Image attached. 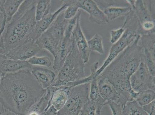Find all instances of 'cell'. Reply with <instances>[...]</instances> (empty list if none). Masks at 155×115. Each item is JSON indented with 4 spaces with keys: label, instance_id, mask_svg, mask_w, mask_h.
I'll list each match as a JSON object with an SVG mask.
<instances>
[{
    "label": "cell",
    "instance_id": "obj_36",
    "mask_svg": "<svg viewBox=\"0 0 155 115\" xmlns=\"http://www.w3.org/2000/svg\"><path fill=\"white\" fill-rule=\"evenodd\" d=\"M0 115H19L13 113L11 111L5 110V109L4 111L1 112L0 113Z\"/></svg>",
    "mask_w": 155,
    "mask_h": 115
},
{
    "label": "cell",
    "instance_id": "obj_9",
    "mask_svg": "<svg viewBox=\"0 0 155 115\" xmlns=\"http://www.w3.org/2000/svg\"><path fill=\"white\" fill-rule=\"evenodd\" d=\"M79 8L85 11L89 15L90 22L99 25H105L110 23L104 14L97 5L95 1L92 0H79L77 1Z\"/></svg>",
    "mask_w": 155,
    "mask_h": 115
},
{
    "label": "cell",
    "instance_id": "obj_30",
    "mask_svg": "<svg viewBox=\"0 0 155 115\" xmlns=\"http://www.w3.org/2000/svg\"><path fill=\"white\" fill-rule=\"evenodd\" d=\"M81 15V11H79L77 14L74 17L70 20H68L67 27L65 31L64 36L71 37L73 30L75 28L77 24L78 19L80 15Z\"/></svg>",
    "mask_w": 155,
    "mask_h": 115
},
{
    "label": "cell",
    "instance_id": "obj_41",
    "mask_svg": "<svg viewBox=\"0 0 155 115\" xmlns=\"http://www.w3.org/2000/svg\"><path fill=\"white\" fill-rule=\"evenodd\" d=\"M0 112H1V108H0Z\"/></svg>",
    "mask_w": 155,
    "mask_h": 115
},
{
    "label": "cell",
    "instance_id": "obj_26",
    "mask_svg": "<svg viewBox=\"0 0 155 115\" xmlns=\"http://www.w3.org/2000/svg\"><path fill=\"white\" fill-rule=\"evenodd\" d=\"M29 64L33 67H45L50 68L53 67V62L49 56H43L41 57L35 56L27 61Z\"/></svg>",
    "mask_w": 155,
    "mask_h": 115
},
{
    "label": "cell",
    "instance_id": "obj_34",
    "mask_svg": "<svg viewBox=\"0 0 155 115\" xmlns=\"http://www.w3.org/2000/svg\"><path fill=\"white\" fill-rule=\"evenodd\" d=\"M155 101L146 106L142 107L144 111L148 115H155Z\"/></svg>",
    "mask_w": 155,
    "mask_h": 115
},
{
    "label": "cell",
    "instance_id": "obj_12",
    "mask_svg": "<svg viewBox=\"0 0 155 115\" xmlns=\"http://www.w3.org/2000/svg\"><path fill=\"white\" fill-rule=\"evenodd\" d=\"M96 79L100 95L106 102V105L110 102L119 104V94L115 86L108 78L99 76Z\"/></svg>",
    "mask_w": 155,
    "mask_h": 115
},
{
    "label": "cell",
    "instance_id": "obj_27",
    "mask_svg": "<svg viewBox=\"0 0 155 115\" xmlns=\"http://www.w3.org/2000/svg\"><path fill=\"white\" fill-rule=\"evenodd\" d=\"M142 48L155 54V33L140 36Z\"/></svg>",
    "mask_w": 155,
    "mask_h": 115
},
{
    "label": "cell",
    "instance_id": "obj_15",
    "mask_svg": "<svg viewBox=\"0 0 155 115\" xmlns=\"http://www.w3.org/2000/svg\"><path fill=\"white\" fill-rule=\"evenodd\" d=\"M30 71L35 79L44 89L52 86L56 79L54 71L49 68L40 67H32Z\"/></svg>",
    "mask_w": 155,
    "mask_h": 115
},
{
    "label": "cell",
    "instance_id": "obj_21",
    "mask_svg": "<svg viewBox=\"0 0 155 115\" xmlns=\"http://www.w3.org/2000/svg\"><path fill=\"white\" fill-rule=\"evenodd\" d=\"M24 1V0L5 1L3 7L6 24L10 21L14 15L17 13Z\"/></svg>",
    "mask_w": 155,
    "mask_h": 115
},
{
    "label": "cell",
    "instance_id": "obj_17",
    "mask_svg": "<svg viewBox=\"0 0 155 115\" xmlns=\"http://www.w3.org/2000/svg\"><path fill=\"white\" fill-rule=\"evenodd\" d=\"M70 87L63 86L58 87L53 93L50 102L52 106L58 111L61 109L67 102Z\"/></svg>",
    "mask_w": 155,
    "mask_h": 115
},
{
    "label": "cell",
    "instance_id": "obj_32",
    "mask_svg": "<svg viewBox=\"0 0 155 115\" xmlns=\"http://www.w3.org/2000/svg\"><path fill=\"white\" fill-rule=\"evenodd\" d=\"M96 107L93 102L89 100L84 105L79 115H96Z\"/></svg>",
    "mask_w": 155,
    "mask_h": 115
},
{
    "label": "cell",
    "instance_id": "obj_20",
    "mask_svg": "<svg viewBox=\"0 0 155 115\" xmlns=\"http://www.w3.org/2000/svg\"><path fill=\"white\" fill-rule=\"evenodd\" d=\"M132 11V9L130 7H117L111 6L106 8L103 11L107 19L110 22L120 17H126Z\"/></svg>",
    "mask_w": 155,
    "mask_h": 115
},
{
    "label": "cell",
    "instance_id": "obj_25",
    "mask_svg": "<svg viewBox=\"0 0 155 115\" xmlns=\"http://www.w3.org/2000/svg\"><path fill=\"white\" fill-rule=\"evenodd\" d=\"M155 91L148 89L139 92L135 101L139 106L143 107L155 101Z\"/></svg>",
    "mask_w": 155,
    "mask_h": 115
},
{
    "label": "cell",
    "instance_id": "obj_42",
    "mask_svg": "<svg viewBox=\"0 0 155 115\" xmlns=\"http://www.w3.org/2000/svg\"><path fill=\"white\" fill-rule=\"evenodd\" d=\"M1 113V112H0V113Z\"/></svg>",
    "mask_w": 155,
    "mask_h": 115
},
{
    "label": "cell",
    "instance_id": "obj_5",
    "mask_svg": "<svg viewBox=\"0 0 155 115\" xmlns=\"http://www.w3.org/2000/svg\"><path fill=\"white\" fill-rule=\"evenodd\" d=\"M90 83L70 87L68 99L63 107L58 111V115H79L89 100Z\"/></svg>",
    "mask_w": 155,
    "mask_h": 115
},
{
    "label": "cell",
    "instance_id": "obj_1",
    "mask_svg": "<svg viewBox=\"0 0 155 115\" xmlns=\"http://www.w3.org/2000/svg\"><path fill=\"white\" fill-rule=\"evenodd\" d=\"M46 92L30 70L5 74L0 84V104L19 115H26Z\"/></svg>",
    "mask_w": 155,
    "mask_h": 115
},
{
    "label": "cell",
    "instance_id": "obj_13",
    "mask_svg": "<svg viewBox=\"0 0 155 115\" xmlns=\"http://www.w3.org/2000/svg\"><path fill=\"white\" fill-rule=\"evenodd\" d=\"M73 37L64 36L62 42L59 44L55 55L53 57V70L56 75L60 71L65 61L69 52L71 50Z\"/></svg>",
    "mask_w": 155,
    "mask_h": 115
},
{
    "label": "cell",
    "instance_id": "obj_22",
    "mask_svg": "<svg viewBox=\"0 0 155 115\" xmlns=\"http://www.w3.org/2000/svg\"><path fill=\"white\" fill-rule=\"evenodd\" d=\"M51 8V0L36 1L35 13L36 22L39 21L50 13Z\"/></svg>",
    "mask_w": 155,
    "mask_h": 115
},
{
    "label": "cell",
    "instance_id": "obj_18",
    "mask_svg": "<svg viewBox=\"0 0 155 115\" xmlns=\"http://www.w3.org/2000/svg\"><path fill=\"white\" fill-rule=\"evenodd\" d=\"M89 100L95 105L96 113L101 114V109L106 105V102L100 95L96 78L93 79L90 82Z\"/></svg>",
    "mask_w": 155,
    "mask_h": 115
},
{
    "label": "cell",
    "instance_id": "obj_38",
    "mask_svg": "<svg viewBox=\"0 0 155 115\" xmlns=\"http://www.w3.org/2000/svg\"><path fill=\"white\" fill-rule=\"evenodd\" d=\"M5 74H4L1 71H0V84H1V81H2V78L5 75Z\"/></svg>",
    "mask_w": 155,
    "mask_h": 115
},
{
    "label": "cell",
    "instance_id": "obj_8",
    "mask_svg": "<svg viewBox=\"0 0 155 115\" xmlns=\"http://www.w3.org/2000/svg\"><path fill=\"white\" fill-rule=\"evenodd\" d=\"M42 50L37 44L36 42L29 40L12 49L5 55L11 59L28 61L29 59L41 52Z\"/></svg>",
    "mask_w": 155,
    "mask_h": 115
},
{
    "label": "cell",
    "instance_id": "obj_35",
    "mask_svg": "<svg viewBox=\"0 0 155 115\" xmlns=\"http://www.w3.org/2000/svg\"><path fill=\"white\" fill-rule=\"evenodd\" d=\"M58 111L51 105L41 115H58Z\"/></svg>",
    "mask_w": 155,
    "mask_h": 115
},
{
    "label": "cell",
    "instance_id": "obj_23",
    "mask_svg": "<svg viewBox=\"0 0 155 115\" xmlns=\"http://www.w3.org/2000/svg\"><path fill=\"white\" fill-rule=\"evenodd\" d=\"M103 38L101 35L96 34L94 36L87 41L89 48L91 51L96 52L101 55H103L105 53Z\"/></svg>",
    "mask_w": 155,
    "mask_h": 115
},
{
    "label": "cell",
    "instance_id": "obj_31",
    "mask_svg": "<svg viewBox=\"0 0 155 115\" xmlns=\"http://www.w3.org/2000/svg\"><path fill=\"white\" fill-rule=\"evenodd\" d=\"M125 31V28L124 24L122 27L116 30L110 31V42L112 44L117 42L122 37Z\"/></svg>",
    "mask_w": 155,
    "mask_h": 115
},
{
    "label": "cell",
    "instance_id": "obj_14",
    "mask_svg": "<svg viewBox=\"0 0 155 115\" xmlns=\"http://www.w3.org/2000/svg\"><path fill=\"white\" fill-rule=\"evenodd\" d=\"M64 12V11H63L58 16L45 32L58 46L64 38L65 31L68 21V20L65 19Z\"/></svg>",
    "mask_w": 155,
    "mask_h": 115
},
{
    "label": "cell",
    "instance_id": "obj_10",
    "mask_svg": "<svg viewBox=\"0 0 155 115\" xmlns=\"http://www.w3.org/2000/svg\"><path fill=\"white\" fill-rule=\"evenodd\" d=\"M62 5L53 13L48 14L43 19L36 22L34 29L32 32L31 39L36 42L44 32L48 29L52 23L60 14L64 11L69 5L68 0L62 1Z\"/></svg>",
    "mask_w": 155,
    "mask_h": 115
},
{
    "label": "cell",
    "instance_id": "obj_16",
    "mask_svg": "<svg viewBox=\"0 0 155 115\" xmlns=\"http://www.w3.org/2000/svg\"><path fill=\"white\" fill-rule=\"evenodd\" d=\"M32 66L27 61H19L8 58L0 54V71L4 74L11 73L22 70H30Z\"/></svg>",
    "mask_w": 155,
    "mask_h": 115
},
{
    "label": "cell",
    "instance_id": "obj_28",
    "mask_svg": "<svg viewBox=\"0 0 155 115\" xmlns=\"http://www.w3.org/2000/svg\"><path fill=\"white\" fill-rule=\"evenodd\" d=\"M143 60L148 69L151 75L155 76V54L150 53L147 50H143Z\"/></svg>",
    "mask_w": 155,
    "mask_h": 115
},
{
    "label": "cell",
    "instance_id": "obj_2",
    "mask_svg": "<svg viewBox=\"0 0 155 115\" xmlns=\"http://www.w3.org/2000/svg\"><path fill=\"white\" fill-rule=\"evenodd\" d=\"M140 38L139 35L99 76L106 77L114 85L119 94V104L122 106L135 101L139 94L132 89L130 79L143 60V48L138 44Z\"/></svg>",
    "mask_w": 155,
    "mask_h": 115
},
{
    "label": "cell",
    "instance_id": "obj_3",
    "mask_svg": "<svg viewBox=\"0 0 155 115\" xmlns=\"http://www.w3.org/2000/svg\"><path fill=\"white\" fill-rule=\"evenodd\" d=\"M36 1H24L18 12L5 24L0 38V54L11 50L32 40L36 24L35 13Z\"/></svg>",
    "mask_w": 155,
    "mask_h": 115
},
{
    "label": "cell",
    "instance_id": "obj_4",
    "mask_svg": "<svg viewBox=\"0 0 155 115\" xmlns=\"http://www.w3.org/2000/svg\"><path fill=\"white\" fill-rule=\"evenodd\" d=\"M85 64L73 38L71 50L52 86L60 87L85 78Z\"/></svg>",
    "mask_w": 155,
    "mask_h": 115
},
{
    "label": "cell",
    "instance_id": "obj_7",
    "mask_svg": "<svg viewBox=\"0 0 155 115\" xmlns=\"http://www.w3.org/2000/svg\"><path fill=\"white\" fill-rule=\"evenodd\" d=\"M137 18L139 26L145 22L155 21V1H127Z\"/></svg>",
    "mask_w": 155,
    "mask_h": 115
},
{
    "label": "cell",
    "instance_id": "obj_40",
    "mask_svg": "<svg viewBox=\"0 0 155 115\" xmlns=\"http://www.w3.org/2000/svg\"><path fill=\"white\" fill-rule=\"evenodd\" d=\"M2 33H1V35H0V38H1V34H2Z\"/></svg>",
    "mask_w": 155,
    "mask_h": 115
},
{
    "label": "cell",
    "instance_id": "obj_24",
    "mask_svg": "<svg viewBox=\"0 0 155 115\" xmlns=\"http://www.w3.org/2000/svg\"><path fill=\"white\" fill-rule=\"evenodd\" d=\"M123 108L125 115H148L136 101L127 102Z\"/></svg>",
    "mask_w": 155,
    "mask_h": 115
},
{
    "label": "cell",
    "instance_id": "obj_29",
    "mask_svg": "<svg viewBox=\"0 0 155 115\" xmlns=\"http://www.w3.org/2000/svg\"><path fill=\"white\" fill-rule=\"evenodd\" d=\"M69 5L64 11L65 19L70 20L72 19L77 14L79 8L77 5V1L68 0Z\"/></svg>",
    "mask_w": 155,
    "mask_h": 115
},
{
    "label": "cell",
    "instance_id": "obj_39",
    "mask_svg": "<svg viewBox=\"0 0 155 115\" xmlns=\"http://www.w3.org/2000/svg\"><path fill=\"white\" fill-rule=\"evenodd\" d=\"M96 115H101V114H96Z\"/></svg>",
    "mask_w": 155,
    "mask_h": 115
},
{
    "label": "cell",
    "instance_id": "obj_33",
    "mask_svg": "<svg viewBox=\"0 0 155 115\" xmlns=\"http://www.w3.org/2000/svg\"><path fill=\"white\" fill-rule=\"evenodd\" d=\"M112 115H125L123 111V106L119 104L114 102L108 103Z\"/></svg>",
    "mask_w": 155,
    "mask_h": 115
},
{
    "label": "cell",
    "instance_id": "obj_37",
    "mask_svg": "<svg viewBox=\"0 0 155 115\" xmlns=\"http://www.w3.org/2000/svg\"><path fill=\"white\" fill-rule=\"evenodd\" d=\"M26 115H41L37 112L34 111L29 110Z\"/></svg>",
    "mask_w": 155,
    "mask_h": 115
},
{
    "label": "cell",
    "instance_id": "obj_19",
    "mask_svg": "<svg viewBox=\"0 0 155 115\" xmlns=\"http://www.w3.org/2000/svg\"><path fill=\"white\" fill-rule=\"evenodd\" d=\"M36 42L42 50L48 51L53 57L55 55L58 45L45 32L36 40Z\"/></svg>",
    "mask_w": 155,
    "mask_h": 115
},
{
    "label": "cell",
    "instance_id": "obj_6",
    "mask_svg": "<svg viewBox=\"0 0 155 115\" xmlns=\"http://www.w3.org/2000/svg\"><path fill=\"white\" fill-rule=\"evenodd\" d=\"M130 82L132 90L138 93L148 89L155 91V77L151 75L143 58L137 70L130 77Z\"/></svg>",
    "mask_w": 155,
    "mask_h": 115
},
{
    "label": "cell",
    "instance_id": "obj_11",
    "mask_svg": "<svg viewBox=\"0 0 155 115\" xmlns=\"http://www.w3.org/2000/svg\"><path fill=\"white\" fill-rule=\"evenodd\" d=\"M81 16V15H80L78 19L77 24L73 32L72 36L84 64H88L89 61L91 51L89 48L87 41L80 25Z\"/></svg>",
    "mask_w": 155,
    "mask_h": 115
}]
</instances>
